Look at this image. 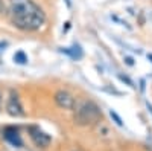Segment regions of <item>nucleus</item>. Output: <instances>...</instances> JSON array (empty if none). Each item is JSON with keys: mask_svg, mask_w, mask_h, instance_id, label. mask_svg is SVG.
<instances>
[{"mask_svg": "<svg viewBox=\"0 0 152 151\" xmlns=\"http://www.w3.org/2000/svg\"><path fill=\"white\" fill-rule=\"evenodd\" d=\"M12 26L23 32L40 31L46 24V12L34 0H9L8 8Z\"/></svg>", "mask_w": 152, "mask_h": 151, "instance_id": "1", "label": "nucleus"}, {"mask_svg": "<svg viewBox=\"0 0 152 151\" xmlns=\"http://www.w3.org/2000/svg\"><path fill=\"white\" fill-rule=\"evenodd\" d=\"M100 119H102V111L93 101H85L76 107L75 124L81 125V127H91V125H96Z\"/></svg>", "mask_w": 152, "mask_h": 151, "instance_id": "2", "label": "nucleus"}, {"mask_svg": "<svg viewBox=\"0 0 152 151\" xmlns=\"http://www.w3.org/2000/svg\"><path fill=\"white\" fill-rule=\"evenodd\" d=\"M28 133H29L31 141L38 148H47L50 145V142H52V137H50L46 131H43L40 127H37V125H29Z\"/></svg>", "mask_w": 152, "mask_h": 151, "instance_id": "3", "label": "nucleus"}, {"mask_svg": "<svg viewBox=\"0 0 152 151\" xmlns=\"http://www.w3.org/2000/svg\"><path fill=\"white\" fill-rule=\"evenodd\" d=\"M6 111H8V115L14 116V118L24 116V110H23V105L20 102V96L15 90L9 92V98H8V102H6Z\"/></svg>", "mask_w": 152, "mask_h": 151, "instance_id": "4", "label": "nucleus"}, {"mask_svg": "<svg viewBox=\"0 0 152 151\" xmlns=\"http://www.w3.org/2000/svg\"><path fill=\"white\" fill-rule=\"evenodd\" d=\"M55 99V104L59 108H64V110H75L76 108V101L73 98L72 93H69L67 90H58L53 96Z\"/></svg>", "mask_w": 152, "mask_h": 151, "instance_id": "5", "label": "nucleus"}, {"mask_svg": "<svg viewBox=\"0 0 152 151\" xmlns=\"http://www.w3.org/2000/svg\"><path fill=\"white\" fill-rule=\"evenodd\" d=\"M3 137H5V141L9 142L12 147H21V145H23L20 131H18V128H15V127H6V128L3 130Z\"/></svg>", "mask_w": 152, "mask_h": 151, "instance_id": "6", "label": "nucleus"}, {"mask_svg": "<svg viewBox=\"0 0 152 151\" xmlns=\"http://www.w3.org/2000/svg\"><path fill=\"white\" fill-rule=\"evenodd\" d=\"M61 52L70 55L72 58H81V57H82V50H81V47H79L78 44L73 46V47H70V49H61Z\"/></svg>", "mask_w": 152, "mask_h": 151, "instance_id": "7", "label": "nucleus"}, {"mask_svg": "<svg viewBox=\"0 0 152 151\" xmlns=\"http://www.w3.org/2000/svg\"><path fill=\"white\" fill-rule=\"evenodd\" d=\"M14 63L17 64H26L28 63V55L23 52V50H18V52L14 54Z\"/></svg>", "mask_w": 152, "mask_h": 151, "instance_id": "8", "label": "nucleus"}, {"mask_svg": "<svg viewBox=\"0 0 152 151\" xmlns=\"http://www.w3.org/2000/svg\"><path fill=\"white\" fill-rule=\"evenodd\" d=\"M110 116H111V119H114V122H116L119 127H123V121H122V118H120L114 110H110Z\"/></svg>", "mask_w": 152, "mask_h": 151, "instance_id": "9", "label": "nucleus"}, {"mask_svg": "<svg viewBox=\"0 0 152 151\" xmlns=\"http://www.w3.org/2000/svg\"><path fill=\"white\" fill-rule=\"evenodd\" d=\"M119 80H120V81H123V82H128L131 87H134V82H132L128 77H123V75H119Z\"/></svg>", "mask_w": 152, "mask_h": 151, "instance_id": "10", "label": "nucleus"}, {"mask_svg": "<svg viewBox=\"0 0 152 151\" xmlns=\"http://www.w3.org/2000/svg\"><path fill=\"white\" fill-rule=\"evenodd\" d=\"M5 11H6V5H5L3 0H0V14H3Z\"/></svg>", "mask_w": 152, "mask_h": 151, "instance_id": "11", "label": "nucleus"}, {"mask_svg": "<svg viewBox=\"0 0 152 151\" xmlns=\"http://www.w3.org/2000/svg\"><path fill=\"white\" fill-rule=\"evenodd\" d=\"M125 61H126V64H128V66H132V64H134L132 58H129V57H126V58H125Z\"/></svg>", "mask_w": 152, "mask_h": 151, "instance_id": "12", "label": "nucleus"}, {"mask_svg": "<svg viewBox=\"0 0 152 151\" xmlns=\"http://www.w3.org/2000/svg\"><path fill=\"white\" fill-rule=\"evenodd\" d=\"M64 2H66L67 8H72V0H64Z\"/></svg>", "mask_w": 152, "mask_h": 151, "instance_id": "13", "label": "nucleus"}, {"mask_svg": "<svg viewBox=\"0 0 152 151\" xmlns=\"http://www.w3.org/2000/svg\"><path fill=\"white\" fill-rule=\"evenodd\" d=\"M146 150H148V151H152V145H148V147H146Z\"/></svg>", "mask_w": 152, "mask_h": 151, "instance_id": "14", "label": "nucleus"}, {"mask_svg": "<svg viewBox=\"0 0 152 151\" xmlns=\"http://www.w3.org/2000/svg\"><path fill=\"white\" fill-rule=\"evenodd\" d=\"M0 108H2V93H0Z\"/></svg>", "mask_w": 152, "mask_h": 151, "instance_id": "15", "label": "nucleus"}]
</instances>
